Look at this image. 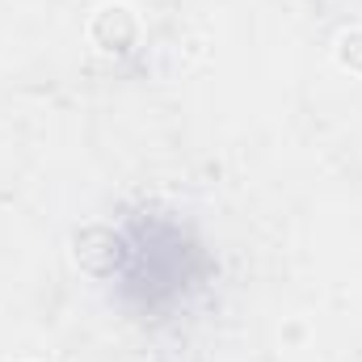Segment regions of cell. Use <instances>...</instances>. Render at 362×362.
Instances as JSON below:
<instances>
[{
	"label": "cell",
	"instance_id": "6da1fadb",
	"mask_svg": "<svg viewBox=\"0 0 362 362\" xmlns=\"http://www.w3.org/2000/svg\"><path fill=\"white\" fill-rule=\"evenodd\" d=\"M341 47H354V59H346V68H358L362 72V34H346Z\"/></svg>",
	"mask_w": 362,
	"mask_h": 362
}]
</instances>
